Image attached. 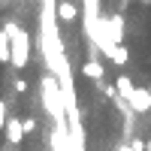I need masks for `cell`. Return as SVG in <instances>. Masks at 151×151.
<instances>
[{"label": "cell", "mask_w": 151, "mask_h": 151, "mask_svg": "<svg viewBox=\"0 0 151 151\" xmlns=\"http://www.w3.org/2000/svg\"><path fill=\"white\" fill-rule=\"evenodd\" d=\"M36 130V118H24V133H33Z\"/></svg>", "instance_id": "cell-10"}, {"label": "cell", "mask_w": 151, "mask_h": 151, "mask_svg": "<svg viewBox=\"0 0 151 151\" xmlns=\"http://www.w3.org/2000/svg\"><path fill=\"white\" fill-rule=\"evenodd\" d=\"M6 139H9V145H21L24 142V121L18 115H9V121H6Z\"/></svg>", "instance_id": "cell-3"}, {"label": "cell", "mask_w": 151, "mask_h": 151, "mask_svg": "<svg viewBox=\"0 0 151 151\" xmlns=\"http://www.w3.org/2000/svg\"><path fill=\"white\" fill-rule=\"evenodd\" d=\"M6 121H9V112H6V100H0V130H6Z\"/></svg>", "instance_id": "cell-9"}, {"label": "cell", "mask_w": 151, "mask_h": 151, "mask_svg": "<svg viewBox=\"0 0 151 151\" xmlns=\"http://www.w3.org/2000/svg\"><path fill=\"white\" fill-rule=\"evenodd\" d=\"M115 88H118V94H121L124 100H127V97L133 94V88H136V85H133V79H130L127 73H118V79H115Z\"/></svg>", "instance_id": "cell-7"}, {"label": "cell", "mask_w": 151, "mask_h": 151, "mask_svg": "<svg viewBox=\"0 0 151 151\" xmlns=\"http://www.w3.org/2000/svg\"><path fill=\"white\" fill-rule=\"evenodd\" d=\"M127 106L142 115V112H151V88H133V94L127 97Z\"/></svg>", "instance_id": "cell-2"}, {"label": "cell", "mask_w": 151, "mask_h": 151, "mask_svg": "<svg viewBox=\"0 0 151 151\" xmlns=\"http://www.w3.org/2000/svg\"><path fill=\"white\" fill-rule=\"evenodd\" d=\"M136 3H142V6H151V0H136Z\"/></svg>", "instance_id": "cell-12"}, {"label": "cell", "mask_w": 151, "mask_h": 151, "mask_svg": "<svg viewBox=\"0 0 151 151\" xmlns=\"http://www.w3.org/2000/svg\"><path fill=\"white\" fill-rule=\"evenodd\" d=\"M148 151H151V136H148Z\"/></svg>", "instance_id": "cell-13"}, {"label": "cell", "mask_w": 151, "mask_h": 151, "mask_svg": "<svg viewBox=\"0 0 151 151\" xmlns=\"http://www.w3.org/2000/svg\"><path fill=\"white\" fill-rule=\"evenodd\" d=\"M127 58H130V52H127V45L121 42V45L115 48V52H112V58H109V60H112L115 67H127Z\"/></svg>", "instance_id": "cell-8"}, {"label": "cell", "mask_w": 151, "mask_h": 151, "mask_svg": "<svg viewBox=\"0 0 151 151\" xmlns=\"http://www.w3.org/2000/svg\"><path fill=\"white\" fill-rule=\"evenodd\" d=\"M103 64H100V60L97 58H91V60H88V64L82 67V76H88V79H91V82H103Z\"/></svg>", "instance_id": "cell-6"}, {"label": "cell", "mask_w": 151, "mask_h": 151, "mask_svg": "<svg viewBox=\"0 0 151 151\" xmlns=\"http://www.w3.org/2000/svg\"><path fill=\"white\" fill-rule=\"evenodd\" d=\"M118 151H133V145H127V142H121V145H118Z\"/></svg>", "instance_id": "cell-11"}, {"label": "cell", "mask_w": 151, "mask_h": 151, "mask_svg": "<svg viewBox=\"0 0 151 151\" xmlns=\"http://www.w3.org/2000/svg\"><path fill=\"white\" fill-rule=\"evenodd\" d=\"M6 27L12 30V70H24L27 67V58H30V33L18 27L15 21H6Z\"/></svg>", "instance_id": "cell-1"}, {"label": "cell", "mask_w": 151, "mask_h": 151, "mask_svg": "<svg viewBox=\"0 0 151 151\" xmlns=\"http://www.w3.org/2000/svg\"><path fill=\"white\" fill-rule=\"evenodd\" d=\"M0 64H12V30L6 27V24H3V27H0Z\"/></svg>", "instance_id": "cell-4"}, {"label": "cell", "mask_w": 151, "mask_h": 151, "mask_svg": "<svg viewBox=\"0 0 151 151\" xmlns=\"http://www.w3.org/2000/svg\"><path fill=\"white\" fill-rule=\"evenodd\" d=\"M79 15H82V12L76 9V3H73V0H60V3H58V18L64 21V24H73Z\"/></svg>", "instance_id": "cell-5"}]
</instances>
